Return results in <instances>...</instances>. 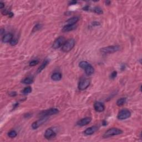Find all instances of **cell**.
<instances>
[{
  "label": "cell",
  "instance_id": "3",
  "mask_svg": "<svg viewBox=\"0 0 142 142\" xmlns=\"http://www.w3.org/2000/svg\"><path fill=\"white\" fill-rule=\"evenodd\" d=\"M121 48L119 46H108L102 48L100 49V51L103 53H113L117 52L119 51Z\"/></svg>",
  "mask_w": 142,
  "mask_h": 142
},
{
  "label": "cell",
  "instance_id": "28",
  "mask_svg": "<svg viewBox=\"0 0 142 142\" xmlns=\"http://www.w3.org/2000/svg\"><path fill=\"white\" fill-rule=\"evenodd\" d=\"M117 72L116 71H114L111 75V78L114 79L115 78L117 77Z\"/></svg>",
  "mask_w": 142,
  "mask_h": 142
},
{
  "label": "cell",
  "instance_id": "33",
  "mask_svg": "<svg viewBox=\"0 0 142 142\" xmlns=\"http://www.w3.org/2000/svg\"><path fill=\"white\" fill-rule=\"evenodd\" d=\"M9 15L10 17H12L13 16V13H12V12H9Z\"/></svg>",
  "mask_w": 142,
  "mask_h": 142
},
{
  "label": "cell",
  "instance_id": "29",
  "mask_svg": "<svg viewBox=\"0 0 142 142\" xmlns=\"http://www.w3.org/2000/svg\"><path fill=\"white\" fill-rule=\"evenodd\" d=\"M9 95L10 96H12V97H13V96H15V95H16V92H11V93H9Z\"/></svg>",
  "mask_w": 142,
  "mask_h": 142
},
{
  "label": "cell",
  "instance_id": "6",
  "mask_svg": "<svg viewBox=\"0 0 142 142\" xmlns=\"http://www.w3.org/2000/svg\"><path fill=\"white\" fill-rule=\"evenodd\" d=\"M66 41L65 38L62 36L58 37L54 41V42L52 45V47L54 49H56L59 48L63 46L64 43H65Z\"/></svg>",
  "mask_w": 142,
  "mask_h": 142
},
{
  "label": "cell",
  "instance_id": "8",
  "mask_svg": "<svg viewBox=\"0 0 142 142\" xmlns=\"http://www.w3.org/2000/svg\"><path fill=\"white\" fill-rule=\"evenodd\" d=\"M47 118L46 117H43L41 118V119L38 120L37 121H35V122H33L32 124V128L33 129H36L38 128H39L40 126H41L42 124H43L46 122L47 121Z\"/></svg>",
  "mask_w": 142,
  "mask_h": 142
},
{
  "label": "cell",
  "instance_id": "30",
  "mask_svg": "<svg viewBox=\"0 0 142 142\" xmlns=\"http://www.w3.org/2000/svg\"><path fill=\"white\" fill-rule=\"evenodd\" d=\"M4 7H5V3L2 1H1L0 2V7H1V9H3Z\"/></svg>",
  "mask_w": 142,
  "mask_h": 142
},
{
  "label": "cell",
  "instance_id": "17",
  "mask_svg": "<svg viewBox=\"0 0 142 142\" xmlns=\"http://www.w3.org/2000/svg\"><path fill=\"white\" fill-rule=\"evenodd\" d=\"M48 63H49L48 60V59L45 60V61H43V62L42 63V65L40 66V67L38 68L37 73H39L40 72H41L42 71L45 69L46 68V67L48 65Z\"/></svg>",
  "mask_w": 142,
  "mask_h": 142
},
{
  "label": "cell",
  "instance_id": "14",
  "mask_svg": "<svg viewBox=\"0 0 142 142\" xmlns=\"http://www.w3.org/2000/svg\"><path fill=\"white\" fill-rule=\"evenodd\" d=\"M76 25H65V26L63 27L62 29V31L64 32H69L71 31H73V30L75 29L76 28Z\"/></svg>",
  "mask_w": 142,
  "mask_h": 142
},
{
  "label": "cell",
  "instance_id": "24",
  "mask_svg": "<svg viewBox=\"0 0 142 142\" xmlns=\"http://www.w3.org/2000/svg\"><path fill=\"white\" fill-rule=\"evenodd\" d=\"M93 11L95 13L97 14H99V15H101V14H102L103 13V10L99 7H95L94 8Z\"/></svg>",
  "mask_w": 142,
  "mask_h": 142
},
{
  "label": "cell",
  "instance_id": "27",
  "mask_svg": "<svg viewBox=\"0 0 142 142\" xmlns=\"http://www.w3.org/2000/svg\"><path fill=\"white\" fill-rule=\"evenodd\" d=\"M38 61H37V60H33V61H32L31 62H29V66L31 67H32V66H36L38 63Z\"/></svg>",
  "mask_w": 142,
  "mask_h": 142
},
{
  "label": "cell",
  "instance_id": "5",
  "mask_svg": "<svg viewBox=\"0 0 142 142\" xmlns=\"http://www.w3.org/2000/svg\"><path fill=\"white\" fill-rule=\"evenodd\" d=\"M131 116V112L128 109H122L119 112L117 118L119 120L127 119Z\"/></svg>",
  "mask_w": 142,
  "mask_h": 142
},
{
  "label": "cell",
  "instance_id": "19",
  "mask_svg": "<svg viewBox=\"0 0 142 142\" xmlns=\"http://www.w3.org/2000/svg\"><path fill=\"white\" fill-rule=\"evenodd\" d=\"M126 101H127L126 98H121L117 101V105L119 106V107L120 106H122L125 103Z\"/></svg>",
  "mask_w": 142,
  "mask_h": 142
},
{
  "label": "cell",
  "instance_id": "21",
  "mask_svg": "<svg viewBox=\"0 0 142 142\" xmlns=\"http://www.w3.org/2000/svg\"><path fill=\"white\" fill-rule=\"evenodd\" d=\"M89 63L87 61H81L79 64V66L82 69H85V68L88 66Z\"/></svg>",
  "mask_w": 142,
  "mask_h": 142
},
{
  "label": "cell",
  "instance_id": "31",
  "mask_svg": "<svg viewBox=\"0 0 142 142\" xmlns=\"http://www.w3.org/2000/svg\"><path fill=\"white\" fill-rule=\"evenodd\" d=\"M77 3V1H71L69 2V5H75V4Z\"/></svg>",
  "mask_w": 142,
  "mask_h": 142
},
{
  "label": "cell",
  "instance_id": "15",
  "mask_svg": "<svg viewBox=\"0 0 142 142\" xmlns=\"http://www.w3.org/2000/svg\"><path fill=\"white\" fill-rule=\"evenodd\" d=\"M13 38V36L11 33H7L5 35L2 37V42L3 43H8L11 41Z\"/></svg>",
  "mask_w": 142,
  "mask_h": 142
},
{
  "label": "cell",
  "instance_id": "23",
  "mask_svg": "<svg viewBox=\"0 0 142 142\" xmlns=\"http://www.w3.org/2000/svg\"><path fill=\"white\" fill-rule=\"evenodd\" d=\"M31 92H32V88L31 87H29V86H28V87H26L23 90L22 93L23 95H26L31 93Z\"/></svg>",
  "mask_w": 142,
  "mask_h": 142
},
{
  "label": "cell",
  "instance_id": "11",
  "mask_svg": "<svg viewBox=\"0 0 142 142\" xmlns=\"http://www.w3.org/2000/svg\"><path fill=\"white\" fill-rule=\"evenodd\" d=\"M98 130V127L97 126H92V127H89L88 128L86 129L85 132H84V133L86 135H92L95 132H96Z\"/></svg>",
  "mask_w": 142,
  "mask_h": 142
},
{
  "label": "cell",
  "instance_id": "18",
  "mask_svg": "<svg viewBox=\"0 0 142 142\" xmlns=\"http://www.w3.org/2000/svg\"><path fill=\"white\" fill-rule=\"evenodd\" d=\"M51 79L55 81H60L62 79V75L58 72L54 73L51 76Z\"/></svg>",
  "mask_w": 142,
  "mask_h": 142
},
{
  "label": "cell",
  "instance_id": "32",
  "mask_svg": "<svg viewBox=\"0 0 142 142\" xmlns=\"http://www.w3.org/2000/svg\"><path fill=\"white\" fill-rule=\"evenodd\" d=\"M100 24L99 23H98V22H93V26H98Z\"/></svg>",
  "mask_w": 142,
  "mask_h": 142
},
{
  "label": "cell",
  "instance_id": "7",
  "mask_svg": "<svg viewBox=\"0 0 142 142\" xmlns=\"http://www.w3.org/2000/svg\"><path fill=\"white\" fill-rule=\"evenodd\" d=\"M90 85V81L87 78H82L80 80L79 85H78V88L79 90L83 91L87 89L89 87Z\"/></svg>",
  "mask_w": 142,
  "mask_h": 142
},
{
  "label": "cell",
  "instance_id": "12",
  "mask_svg": "<svg viewBox=\"0 0 142 142\" xmlns=\"http://www.w3.org/2000/svg\"><path fill=\"white\" fill-rule=\"evenodd\" d=\"M94 108L95 111L98 112H102L105 109V106L102 103L100 102H97L94 104Z\"/></svg>",
  "mask_w": 142,
  "mask_h": 142
},
{
  "label": "cell",
  "instance_id": "10",
  "mask_svg": "<svg viewBox=\"0 0 142 142\" xmlns=\"http://www.w3.org/2000/svg\"><path fill=\"white\" fill-rule=\"evenodd\" d=\"M91 121H92L91 118L85 117L84 118L81 119V120H79V121H78L77 123V125L78 126H81V127H83V126L88 124L91 123Z\"/></svg>",
  "mask_w": 142,
  "mask_h": 142
},
{
  "label": "cell",
  "instance_id": "4",
  "mask_svg": "<svg viewBox=\"0 0 142 142\" xmlns=\"http://www.w3.org/2000/svg\"><path fill=\"white\" fill-rule=\"evenodd\" d=\"M58 109L57 108H50L49 109L45 110V111H42L38 114V117L41 118L47 117L48 116L52 115L54 114H56L58 113Z\"/></svg>",
  "mask_w": 142,
  "mask_h": 142
},
{
  "label": "cell",
  "instance_id": "1",
  "mask_svg": "<svg viewBox=\"0 0 142 142\" xmlns=\"http://www.w3.org/2000/svg\"><path fill=\"white\" fill-rule=\"evenodd\" d=\"M123 133V131L121 129L117 128H112L105 132L103 137L105 138L113 137V136L120 135Z\"/></svg>",
  "mask_w": 142,
  "mask_h": 142
},
{
  "label": "cell",
  "instance_id": "26",
  "mask_svg": "<svg viewBox=\"0 0 142 142\" xmlns=\"http://www.w3.org/2000/svg\"><path fill=\"white\" fill-rule=\"evenodd\" d=\"M41 28H42V25H40V24H37V25L33 27L32 31L33 32L37 31H38L39 29H41Z\"/></svg>",
  "mask_w": 142,
  "mask_h": 142
},
{
  "label": "cell",
  "instance_id": "16",
  "mask_svg": "<svg viewBox=\"0 0 142 142\" xmlns=\"http://www.w3.org/2000/svg\"><path fill=\"white\" fill-rule=\"evenodd\" d=\"M79 19L78 17H73L68 19L66 22L67 25H75V24L79 21Z\"/></svg>",
  "mask_w": 142,
  "mask_h": 142
},
{
  "label": "cell",
  "instance_id": "2",
  "mask_svg": "<svg viewBox=\"0 0 142 142\" xmlns=\"http://www.w3.org/2000/svg\"><path fill=\"white\" fill-rule=\"evenodd\" d=\"M76 45V42L75 40L74 39H69L67 40L65 42V43H64L63 46L62 47V50L63 52H67L71 51V49L73 48V47H75Z\"/></svg>",
  "mask_w": 142,
  "mask_h": 142
},
{
  "label": "cell",
  "instance_id": "25",
  "mask_svg": "<svg viewBox=\"0 0 142 142\" xmlns=\"http://www.w3.org/2000/svg\"><path fill=\"white\" fill-rule=\"evenodd\" d=\"M19 42V40L16 38H13L11 40V41L9 42L10 45L11 46H16Z\"/></svg>",
  "mask_w": 142,
  "mask_h": 142
},
{
  "label": "cell",
  "instance_id": "9",
  "mask_svg": "<svg viewBox=\"0 0 142 142\" xmlns=\"http://www.w3.org/2000/svg\"><path fill=\"white\" fill-rule=\"evenodd\" d=\"M45 137L47 139L54 138L56 136V133L51 128H48L45 133Z\"/></svg>",
  "mask_w": 142,
  "mask_h": 142
},
{
  "label": "cell",
  "instance_id": "20",
  "mask_svg": "<svg viewBox=\"0 0 142 142\" xmlns=\"http://www.w3.org/2000/svg\"><path fill=\"white\" fill-rule=\"evenodd\" d=\"M22 82L25 84V85H31L33 82V80L31 77H27L24 79Z\"/></svg>",
  "mask_w": 142,
  "mask_h": 142
},
{
  "label": "cell",
  "instance_id": "22",
  "mask_svg": "<svg viewBox=\"0 0 142 142\" xmlns=\"http://www.w3.org/2000/svg\"><path fill=\"white\" fill-rule=\"evenodd\" d=\"M17 135V133L15 131H11L8 133V136H9V138H15Z\"/></svg>",
  "mask_w": 142,
  "mask_h": 142
},
{
  "label": "cell",
  "instance_id": "13",
  "mask_svg": "<svg viewBox=\"0 0 142 142\" xmlns=\"http://www.w3.org/2000/svg\"><path fill=\"white\" fill-rule=\"evenodd\" d=\"M85 72L86 73V75L88 76H91L92 75H93L95 72V69L94 68L92 67L91 64L88 66L86 67L85 69Z\"/></svg>",
  "mask_w": 142,
  "mask_h": 142
}]
</instances>
